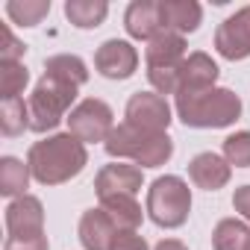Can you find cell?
<instances>
[{"label":"cell","instance_id":"1","mask_svg":"<svg viewBox=\"0 0 250 250\" xmlns=\"http://www.w3.org/2000/svg\"><path fill=\"white\" fill-rule=\"evenodd\" d=\"M27 165L36 183L42 186H62L83 174L88 165L85 145L71 133H56L42 142H36L27 153Z\"/></svg>","mask_w":250,"mask_h":250},{"label":"cell","instance_id":"2","mask_svg":"<svg viewBox=\"0 0 250 250\" xmlns=\"http://www.w3.org/2000/svg\"><path fill=\"white\" fill-rule=\"evenodd\" d=\"M177 118L194 130H224L241 118V97L229 88H200L174 94Z\"/></svg>","mask_w":250,"mask_h":250},{"label":"cell","instance_id":"3","mask_svg":"<svg viewBox=\"0 0 250 250\" xmlns=\"http://www.w3.org/2000/svg\"><path fill=\"white\" fill-rule=\"evenodd\" d=\"M103 147L112 159H130L139 168H159L174 156V142L168 133H147L127 121L115 124Z\"/></svg>","mask_w":250,"mask_h":250},{"label":"cell","instance_id":"4","mask_svg":"<svg viewBox=\"0 0 250 250\" xmlns=\"http://www.w3.org/2000/svg\"><path fill=\"white\" fill-rule=\"evenodd\" d=\"M77 85L71 83H62V80H53V77H42L27 100L30 106V130L44 136L50 130H56L62 121H68L71 109L77 106Z\"/></svg>","mask_w":250,"mask_h":250},{"label":"cell","instance_id":"5","mask_svg":"<svg viewBox=\"0 0 250 250\" xmlns=\"http://www.w3.org/2000/svg\"><path fill=\"white\" fill-rule=\"evenodd\" d=\"M191 212V188L183 177L165 174L156 177L147 188V215L162 229H177L188 221Z\"/></svg>","mask_w":250,"mask_h":250},{"label":"cell","instance_id":"6","mask_svg":"<svg viewBox=\"0 0 250 250\" xmlns=\"http://www.w3.org/2000/svg\"><path fill=\"white\" fill-rule=\"evenodd\" d=\"M112 130H115V112L100 97L80 100L68 115V133L77 136L83 145H97V142L106 145Z\"/></svg>","mask_w":250,"mask_h":250},{"label":"cell","instance_id":"7","mask_svg":"<svg viewBox=\"0 0 250 250\" xmlns=\"http://www.w3.org/2000/svg\"><path fill=\"white\" fill-rule=\"evenodd\" d=\"M124 121L139 127V130H147V133H168L171 121H174L171 118V103L156 91H136L127 100Z\"/></svg>","mask_w":250,"mask_h":250},{"label":"cell","instance_id":"8","mask_svg":"<svg viewBox=\"0 0 250 250\" xmlns=\"http://www.w3.org/2000/svg\"><path fill=\"white\" fill-rule=\"evenodd\" d=\"M215 50L229 62L250 56V6H241L221 21V27L215 30Z\"/></svg>","mask_w":250,"mask_h":250},{"label":"cell","instance_id":"9","mask_svg":"<svg viewBox=\"0 0 250 250\" xmlns=\"http://www.w3.org/2000/svg\"><path fill=\"white\" fill-rule=\"evenodd\" d=\"M94 68L106 80H130L139 71V50L124 39H109L97 47Z\"/></svg>","mask_w":250,"mask_h":250},{"label":"cell","instance_id":"10","mask_svg":"<svg viewBox=\"0 0 250 250\" xmlns=\"http://www.w3.org/2000/svg\"><path fill=\"white\" fill-rule=\"evenodd\" d=\"M6 232L9 238H33V235H44V206L36 194H24L15 197L6 206Z\"/></svg>","mask_w":250,"mask_h":250},{"label":"cell","instance_id":"11","mask_svg":"<svg viewBox=\"0 0 250 250\" xmlns=\"http://www.w3.org/2000/svg\"><path fill=\"white\" fill-rule=\"evenodd\" d=\"M145 177H142V168L139 165H127V162H112V165H103L94 177V191L97 197H112V194H130L136 197L139 188H142Z\"/></svg>","mask_w":250,"mask_h":250},{"label":"cell","instance_id":"12","mask_svg":"<svg viewBox=\"0 0 250 250\" xmlns=\"http://www.w3.org/2000/svg\"><path fill=\"white\" fill-rule=\"evenodd\" d=\"M188 177H191V183H194L197 188H203V191H218V188H224V186L229 183L232 165H229L221 153L206 150V153H197V156L188 162Z\"/></svg>","mask_w":250,"mask_h":250},{"label":"cell","instance_id":"13","mask_svg":"<svg viewBox=\"0 0 250 250\" xmlns=\"http://www.w3.org/2000/svg\"><path fill=\"white\" fill-rule=\"evenodd\" d=\"M124 30L136 42H150L162 33L159 21V0H133L124 12Z\"/></svg>","mask_w":250,"mask_h":250},{"label":"cell","instance_id":"14","mask_svg":"<svg viewBox=\"0 0 250 250\" xmlns=\"http://www.w3.org/2000/svg\"><path fill=\"white\" fill-rule=\"evenodd\" d=\"M159 21H162V30L186 36L200 27L203 6L194 3V0H159Z\"/></svg>","mask_w":250,"mask_h":250},{"label":"cell","instance_id":"15","mask_svg":"<svg viewBox=\"0 0 250 250\" xmlns=\"http://www.w3.org/2000/svg\"><path fill=\"white\" fill-rule=\"evenodd\" d=\"M80 244L85 250H109L112 238L118 235V227L112 224V218L97 206V209H85L80 218Z\"/></svg>","mask_w":250,"mask_h":250},{"label":"cell","instance_id":"16","mask_svg":"<svg viewBox=\"0 0 250 250\" xmlns=\"http://www.w3.org/2000/svg\"><path fill=\"white\" fill-rule=\"evenodd\" d=\"M215 83H218V65L212 62L209 53L194 50L183 59V65H180V91H200V88H212Z\"/></svg>","mask_w":250,"mask_h":250},{"label":"cell","instance_id":"17","mask_svg":"<svg viewBox=\"0 0 250 250\" xmlns=\"http://www.w3.org/2000/svg\"><path fill=\"white\" fill-rule=\"evenodd\" d=\"M183 59H186V39L177 33H168V30H162L145 47L147 68H177V65H183Z\"/></svg>","mask_w":250,"mask_h":250},{"label":"cell","instance_id":"18","mask_svg":"<svg viewBox=\"0 0 250 250\" xmlns=\"http://www.w3.org/2000/svg\"><path fill=\"white\" fill-rule=\"evenodd\" d=\"M100 209L112 218V224H115L118 229H130V232H136V229L142 227V218H145V212H142L139 200H136V197H130V194L100 197Z\"/></svg>","mask_w":250,"mask_h":250},{"label":"cell","instance_id":"19","mask_svg":"<svg viewBox=\"0 0 250 250\" xmlns=\"http://www.w3.org/2000/svg\"><path fill=\"white\" fill-rule=\"evenodd\" d=\"M109 15L106 0H68L65 3V18L77 30H97Z\"/></svg>","mask_w":250,"mask_h":250},{"label":"cell","instance_id":"20","mask_svg":"<svg viewBox=\"0 0 250 250\" xmlns=\"http://www.w3.org/2000/svg\"><path fill=\"white\" fill-rule=\"evenodd\" d=\"M30 165L15 159V156H3L0 159V194L3 197H24L30 188Z\"/></svg>","mask_w":250,"mask_h":250},{"label":"cell","instance_id":"21","mask_svg":"<svg viewBox=\"0 0 250 250\" xmlns=\"http://www.w3.org/2000/svg\"><path fill=\"white\" fill-rule=\"evenodd\" d=\"M215 250H250V224L241 218H224L212 229Z\"/></svg>","mask_w":250,"mask_h":250},{"label":"cell","instance_id":"22","mask_svg":"<svg viewBox=\"0 0 250 250\" xmlns=\"http://www.w3.org/2000/svg\"><path fill=\"white\" fill-rule=\"evenodd\" d=\"M44 74L53 77V80H62V83H71V85H83L88 80V65L74 56V53H56L50 59H44Z\"/></svg>","mask_w":250,"mask_h":250},{"label":"cell","instance_id":"23","mask_svg":"<svg viewBox=\"0 0 250 250\" xmlns=\"http://www.w3.org/2000/svg\"><path fill=\"white\" fill-rule=\"evenodd\" d=\"M0 130H3V136H9V139L30 130V106H27L24 97L3 100V106H0Z\"/></svg>","mask_w":250,"mask_h":250},{"label":"cell","instance_id":"24","mask_svg":"<svg viewBox=\"0 0 250 250\" xmlns=\"http://www.w3.org/2000/svg\"><path fill=\"white\" fill-rule=\"evenodd\" d=\"M50 12V0H12L6 3V15L18 27H36Z\"/></svg>","mask_w":250,"mask_h":250},{"label":"cell","instance_id":"25","mask_svg":"<svg viewBox=\"0 0 250 250\" xmlns=\"http://www.w3.org/2000/svg\"><path fill=\"white\" fill-rule=\"evenodd\" d=\"M30 83V71L24 62H0V100H15L24 94Z\"/></svg>","mask_w":250,"mask_h":250},{"label":"cell","instance_id":"26","mask_svg":"<svg viewBox=\"0 0 250 250\" xmlns=\"http://www.w3.org/2000/svg\"><path fill=\"white\" fill-rule=\"evenodd\" d=\"M224 159L232 168H250V130H238L224 139Z\"/></svg>","mask_w":250,"mask_h":250},{"label":"cell","instance_id":"27","mask_svg":"<svg viewBox=\"0 0 250 250\" xmlns=\"http://www.w3.org/2000/svg\"><path fill=\"white\" fill-rule=\"evenodd\" d=\"M0 39H3V47H0V62H21V59H24L27 47L12 36L9 24H3V30H0Z\"/></svg>","mask_w":250,"mask_h":250},{"label":"cell","instance_id":"28","mask_svg":"<svg viewBox=\"0 0 250 250\" xmlns=\"http://www.w3.org/2000/svg\"><path fill=\"white\" fill-rule=\"evenodd\" d=\"M109 250H150L145 235L139 232H130V229H118V235L112 238V247Z\"/></svg>","mask_w":250,"mask_h":250},{"label":"cell","instance_id":"29","mask_svg":"<svg viewBox=\"0 0 250 250\" xmlns=\"http://www.w3.org/2000/svg\"><path fill=\"white\" fill-rule=\"evenodd\" d=\"M3 250H50L47 235H33V238H6Z\"/></svg>","mask_w":250,"mask_h":250},{"label":"cell","instance_id":"30","mask_svg":"<svg viewBox=\"0 0 250 250\" xmlns=\"http://www.w3.org/2000/svg\"><path fill=\"white\" fill-rule=\"evenodd\" d=\"M232 209L250 224V186H241V188H235V194H232Z\"/></svg>","mask_w":250,"mask_h":250},{"label":"cell","instance_id":"31","mask_svg":"<svg viewBox=\"0 0 250 250\" xmlns=\"http://www.w3.org/2000/svg\"><path fill=\"white\" fill-rule=\"evenodd\" d=\"M153 250H188V247H186L180 238H162V241H159Z\"/></svg>","mask_w":250,"mask_h":250}]
</instances>
